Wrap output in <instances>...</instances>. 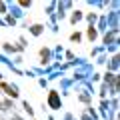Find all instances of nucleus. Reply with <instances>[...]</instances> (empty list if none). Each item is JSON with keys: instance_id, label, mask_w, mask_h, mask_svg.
Returning a JSON list of instances; mask_svg holds the SVG:
<instances>
[{"instance_id": "obj_1", "label": "nucleus", "mask_w": 120, "mask_h": 120, "mask_svg": "<svg viewBox=\"0 0 120 120\" xmlns=\"http://www.w3.org/2000/svg\"><path fill=\"white\" fill-rule=\"evenodd\" d=\"M50 104H52L54 108H58V104H60V102H58V96H56L54 92H52V96H50Z\"/></svg>"}]
</instances>
